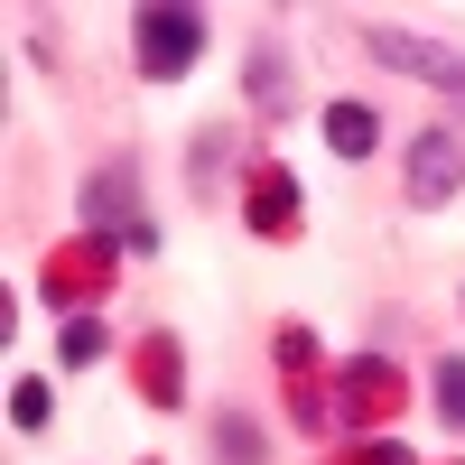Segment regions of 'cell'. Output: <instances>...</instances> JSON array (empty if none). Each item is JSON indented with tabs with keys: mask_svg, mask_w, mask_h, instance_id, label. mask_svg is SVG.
I'll use <instances>...</instances> for the list:
<instances>
[{
	"mask_svg": "<svg viewBox=\"0 0 465 465\" xmlns=\"http://www.w3.org/2000/svg\"><path fill=\"white\" fill-rule=\"evenodd\" d=\"M112 289H122V242H112V232H65V242H47V261H37V298H47L56 317H94Z\"/></svg>",
	"mask_w": 465,
	"mask_h": 465,
	"instance_id": "cell-1",
	"label": "cell"
},
{
	"mask_svg": "<svg viewBox=\"0 0 465 465\" xmlns=\"http://www.w3.org/2000/svg\"><path fill=\"white\" fill-rule=\"evenodd\" d=\"M270 372H280V410L289 429H335V363L317 354V326L307 317H280V335H270Z\"/></svg>",
	"mask_w": 465,
	"mask_h": 465,
	"instance_id": "cell-2",
	"label": "cell"
},
{
	"mask_svg": "<svg viewBox=\"0 0 465 465\" xmlns=\"http://www.w3.org/2000/svg\"><path fill=\"white\" fill-rule=\"evenodd\" d=\"M205 56V10L196 0H140L131 10V65L140 84H177V74H196Z\"/></svg>",
	"mask_w": 465,
	"mask_h": 465,
	"instance_id": "cell-3",
	"label": "cell"
},
{
	"mask_svg": "<svg viewBox=\"0 0 465 465\" xmlns=\"http://www.w3.org/2000/svg\"><path fill=\"white\" fill-rule=\"evenodd\" d=\"M74 214H84V232H112L122 252H159V223L140 205V159L131 149H112V159L74 186Z\"/></svg>",
	"mask_w": 465,
	"mask_h": 465,
	"instance_id": "cell-4",
	"label": "cell"
},
{
	"mask_svg": "<svg viewBox=\"0 0 465 465\" xmlns=\"http://www.w3.org/2000/svg\"><path fill=\"white\" fill-rule=\"evenodd\" d=\"M401 410H410V372L381 354V344H372V354H354V363H335V419H344V429L391 438Z\"/></svg>",
	"mask_w": 465,
	"mask_h": 465,
	"instance_id": "cell-5",
	"label": "cell"
},
{
	"mask_svg": "<svg viewBox=\"0 0 465 465\" xmlns=\"http://www.w3.org/2000/svg\"><path fill=\"white\" fill-rule=\"evenodd\" d=\"M242 232L252 242H298L307 232V196L289 159H242Z\"/></svg>",
	"mask_w": 465,
	"mask_h": 465,
	"instance_id": "cell-6",
	"label": "cell"
},
{
	"mask_svg": "<svg viewBox=\"0 0 465 465\" xmlns=\"http://www.w3.org/2000/svg\"><path fill=\"white\" fill-rule=\"evenodd\" d=\"M401 196L419 214H447L465 196V140L456 131H410V149H401Z\"/></svg>",
	"mask_w": 465,
	"mask_h": 465,
	"instance_id": "cell-7",
	"label": "cell"
},
{
	"mask_svg": "<svg viewBox=\"0 0 465 465\" xmlns=\"http://www.w3.org/2000/svg\"><path fill=\"white\" fill-rule=\"evenodd\" d=\"M363 56L372 65H391V74H419V84H438L465 103V47H438V37H419V28H363Z\"/></svg>",
	"mask_w": 465,
	"mask_h": 465,
	"instance_id": "cell-8",
	"label": "cell"
},
{
	"mask_svg": "<svg viewBox=\"0 0 465 465\" xmlns=\"http://www.w3.org/2000/svg\"><path fill=\"white\" fill-rule=\"evenodd\" d=\"M242 103H252V122H289L298 112V56L280 47V37H261V47L242 56Z\"/></svg>",
	"mask_w": 465,
	"mask_h": 465,
	"instance_id": "cell-9",
	"label": "cell"
},
{
	"mask_svg": "<svg viewBox=\"0 0 465 465\" xmlns=\"http://www.w3.org/2000/svg\"><path fill=\"white\" fill-rule=\"evenodd\" d=\"M131 401H149V410H177L186 401V344L168 326H149L131 344Z\"/></svg>",
	"mask_w": 465,
	"mask_h": 465,
	"instance_id": "cell-10",
	"label": "cell"
},
{
	"mask_svg": "<svg viewBox=\"0 0 465 465\" xmlns=\"http://www.w3.org/2000/svg\"><path fill=\"white\" fill-rule=\"evenodd\" d=\"M232 149H242V131H232V122H205L196 140H186V196H196V205H214V196H223Z\"/></svg>",
	"mask_w": 465,
	"mask_h": 465,
	"instance_id": "cell-11",
	"label": "cell"
},
{
	"mask_svg": "<svg viewBox=\"0 0 465 465\" xmlns=\"http://www.w3.org/2000/svg\"><path fill=\"white\" fill-rule=\"evenodd\" d=\"M326 149H335V159H372V149H381V122H372L363 103H326Z\"/></svg>",
	"mask_w": 465,
	"mask_h": 465,
	"instance_id": "cell-12",
	"label": "cell"
},
{
	"mask_svg": "<svg viewBox=\"0 0 465 465\" xmlns=\"http://www.w3.org/2000/svg\"><path fill=\"white\" fill-rule=\"evenodd\" d=\"M214 456H223V465H270V429L242 419V410H223V419H214Z\"/></svg>",
	"mask_w": 465,
	"mask_h": 465,
	"instance_id": "cell-13",
	"label": "cell"
},
{
	"mask_svg": "<svg viewBox=\"0 0 465 465\" xmlns=\"http://www.w3.org/2000/svg\"><path fill=\"white\" fill-rule=\"evenodd\" d=\"M429 410H438V419H447V429L465 438V354H447V363L429 372Z\"/></svg>",
	"mask_w": 465,
	"mask_h": 465,
	"instance_id": "cell-14",
	"label": "cell"
},
{
	"mask_svg": "<svg viewBox=\"0 0 465 465\" xmlns=\"http://www.w3.org/2000/svg\"><path fill=\"white\" fill-rule=\"evenodd\" d=\"M47 410H56V391H47L37 372H19V381H10V429L37 438V429H47Z\"/></svg>",
	"mask_w": 465,
	"mask_h": 465,
	"instance_id": "cell-15",
	"label": "cell"
},
{
	"mask_svg": "<svg viewBox=\"0 0 465 465\" xmlns=\"http://www.w3.org/2000/svg\"><path fill=\"white\" fill-rule=\"evenodd\" d=\"M103 344H112V335H103V317H65V326H56V363H65V372H84Z\"/></svg>",
	"mask_w": 465,
	"mask_h": 465,
	"instance_id": "cell-16",
	"label": "cell"
},
{
	"mask_svg": "<svg viewBox=\"0 0 465 465\" xmlns=\"http://www.w3.org/2000/svg\"><path fill=\"white\" fill-rule=\"evenodd\" d=\"M326 465H419L401 438H354V447H344V456H326Z\"/></svg>",
	"mask_w": 465,
	"mask_h": 465,
	"instance_id": "cell-17",
	"label": "cell"
},
{
	"mask_svg": "<svg viewBox=\"0 0 465 465\" xmlns=\"http://www.w3.org/2000/svg\"><path fill=\"white\" fill-rule=\"evenodd\" d=\"M140 465H168V456H140Z\"/></svg>",
	"mask_w": 465,
	"mask_h": 465,
	"instance_id": "cell-18",
	"label": "cell"
}]
</instances>
